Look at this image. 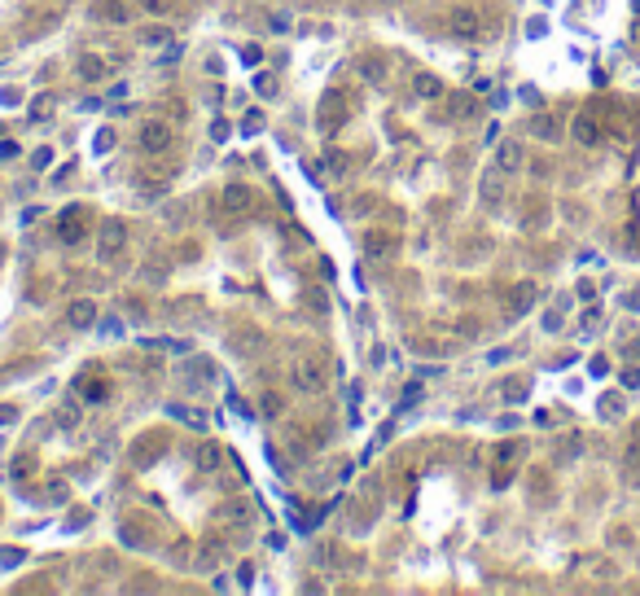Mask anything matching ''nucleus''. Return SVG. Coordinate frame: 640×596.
I'll use <instances>...</instances> for the list:
<instances>
[{
	"label": "nucleus",
	"mask_w": 640,
	"mask_h": 596,
	"mask_svg": "<svg viewBox=\"0 0 640 596\" xmlns=\"http://www.w3.org/2000/svg\"><path fill=\"white\" fill-rule=\"evenodd\" d=\"M518 451H522V447H518V443H504L500 451H495V456H500V460H513V456H518Z\"/></svg>",
	"instance_id": "obj_31"
},
{
	"label": "nucleus",
	"mask_w": 640,
	"mask_h": 596,
	"mask_svg": "<svg viewBox=\"0 0 640 596\" xmlns=\"http://www.w3.org/2000/svg\"><path fill=\"white\" fill-rule=\"evenodd\" d=\"M57 421H62V425H75V421H79V403H75V399H66L62 408H57Z\"/></svg>",
	"instance_id": "obj_18"
},
{
	"label": "nucleus",
	"mask_w": 640,
	"mask_h": 596,
	"mask_svg": "<svg viewBox=\"0 0 640 596\" xmlns=\"http://www.w3.org/2000/svg\"><path fill=\"white\" fill-rule=\"evenodd\" d=\"M259 127H264V114L250 110V114H246V123H242V132H259Z\"/></svg>",
	"instance_id": "obj_25"
},
{
	"label": "nucleus",
	"mask_w": 640,
	"mask_h": 596,
	"mask_svg": "<svg viewBox=\"0 0 640 596\" xmlns=\"http://www.w3.org/2000/svg\"><path fill=\"white\" fill-rule=\"evenodd\" d=\"M49 114H53V97L44 92V97H35V101H31V118H49Z\"/></svg>",
	"instance_id": "obj_20"
},
{
	"label": "nucleus",
	"mask_w": 640,
	"mask_h": 596,
	"mask_svg": "<svg viewBox=\"0 0 640 596\" xmlns=\"http://www.w3.org/2000/svg\"><path fill=\"white\" fill-rule=\"evenodd\" d=\"M57 237H62L66 246H75L79 237H84V211H70V215H62V224H57Z\"/></svg>",
	"instance_id": "obj_9"
},
{
	"label": "nucleus",
	"mask_w": 640,
	"mask_h": 596,
	"mask_svg": "<svg viewBox=\"0 0 640 596\" xmlns=\"http://www.w3.org/2000/svg\"><path fill=\"white\" fill-rule=\"evenodd\" d=\"M167 412L175 416V421H189V425H202V416H198V412H189V408H167Z\"/></svg>",
	"instance_id": "obj_24"
},
{
	"label": "nucleus",
	"mask_w": 640,
	"mask_h": 596,
	"mask_svg": "<svg viewBox=\"0 0 640 596\" xmlns=\"http://www.w3.org/2000/svg\"><path fill=\"white\" fill-rule=\"evenodd\" d=\"M198 460H202V465H206V469H211V465H215V460H220V451H215V447H202V451H198Z\"/></svg>",
	"instance_id": "obj_28"
},
{
	"label": "nucleus",
	"mask_w": 640,
	"mask_h": 596,
	"mask_svg": "<svg viewBox=\"0 0 640 596\" xmlns=\"http://www.w3.org/2000/svg\"><path fill=\"white\" fill-rule=\"evenodd\" d=\"M447 31H452L456 40H478V35H482V18L473 14V9H452V14H447Z\"/></svg>",
	"instance_id": "obj_2"
},
{
	"label": "nucleus",
	"mask_w": 640,
	"mask_h": 596,
	"mask_svg": "<svg viewBox=\"0 0 640 596\" xmlns=\"http://www.w3.org/2000/svg\"><path fill=\"white\" fill-rule=\"evenodd\" d=\"M255 88H259V92H264V97H268V92L277 88V83H272V75H259V79H255Z\"/></svg>",
	"instance_id": "obj_30"
},
{
	"label": "nucleus",
	"mask_w": 640,
	"mask_h": 596,
	"mask_svg": "<svg viewBox=\"0 0 640 596\" xmlns=\"http://www.w3.org/2000/svg\"><path fill=\"white\" fill-rule=\"evenodd\" d=\"M140 149H145V153H162V149H171V127H167V123H158V118H153V123H145V127H140Z\"/></svg>",
	"instance_id": "obj_3"
},
{
	"label": "nucleus",
	"mask_w": 640,
	"mask_h": 596,
	"mask_svg": "<svg viewBox=\"0 0 640 596\" xmlns=\"http://www.w3.org/2000/svg\"><path fill=\"white\" fill-rule=\"evenodd\" d=\"M123 246H127V224H123V220H105V224H101V237H97L101 259H114Z\"/></svg>",
	"instance_id": "obj_1"
},
{
	"label": "nucleus",
	"mask_w": 640,
	"mask_h": 596,
	"mask_svg": "<svg viewBox=\"0 0 640 596\" xmlns=\"http://www.w3.org/2000/svg\"><path fill=\"white\" fill-rule=\"evenodd\" d=\"M570 132H575L579 145H597V140H601V127H597V118H592V114H575Z\"/></svg>",
	"instance_id": "obj_8"
},
{
	"label": "nucleus",
	"mask_w": 640,
	"mask_h": 596,
	"mask_svg": "<svg viewBox=\"0 0 640 596\" xmlns=\"http://www.w3.org/2000/svg\"><path fill=\"white\" fill-rule=\"evenodd\" d=\"M360 75L369 79V83H382V79H386V62H382L377 53H364V57H360Z\"/></svg>",
	"instance_id": "obj_11"
},
{
	"label": "nucleus",
	"mask_w": 640,
	"mask_h": 596,
	"mask_svg": "<svg viewBox=\"0 0 640 596\" xmlns=\"http://www.w3.org/2000/svg\"><path fill=\"white\" fill-rule=\"evenodd\" d=\"M79 390H84L88 403H105V399H110V386H105V381H84Z\"/></svg>",
	"instance_id": "obj_14"
},
{
	"label": "nucleus",
	"mask_w": 640,
	"mask_h": 596,
	"mask_svg": "<svg viewBox=\"0 0 640 596\" xmlns=\"http://www.w3.org/2000/svg\"><path fill=\"white\" fill-rule=\"evenodd\" d=\"M79 75H84V79H101V75H105L101 57H92V53H88V57H79Z\"/></svg>",
	"instance_id": "obj_15"
},
{
	"label": "nucleus",
	"mask_w": 640,
	"mask_h": 596,
	"mask_svg": "<svg viewBox=\"0 0 640 596\" xmlns=\"http://www.w3.org/2000/svg\"><path fill=\"white\" fill-rule=\"evenodd\" d=\"M140 40H145V44H167L171 31L167 27H145V31H140Z\"/></svg>",
	"instance_id": "obj_19"
},
{
	"label": "nucleus",
	"mask_w": 640,
	"mask_h": 596,
	"mask_svg": "<svg viewBox=\"0 0 640 596\" xmlns=\"http://www.w3.org/2000/svg\"><path fill=\"white\" fill-rule=\"evenodd\" d=\"M531 127H535V136H544V140H557V132H562V127H557V123H553L548 114H540V118H535V123H531Z\"/></svg>",
	"instance_id": "obj_16"
},
{
	"label": "nucleus",
	"mask_w": 640,
	"mask_h": 596,
	"mask_svg": "<svg viewBox=\"0 0 640 596\" xmlns=\"http://www.w3.org/2000/svg\"><path fill=\"white\" fill-rule=\"evenodd\" d=\"M364 246H369V255H390V250H395V237H382V233H369L364 237Z\"/></svg>",
	"instance_id": "obj_13"
},
{
	"label": "nucleus",
	"mask_w": 640,
	"mask_h": 596,
	"mask_svg": "<svg viewBox=\"0 0 640 596\" xmlns=\"http://www.w3.org/2000/svg\"><path fill=\"white\" fill-rule=\"evenodd\" d=\"M277 412H286V399H281V395H264V416H277Z\"/></svg>",
	"instance_id": "obj_22"
},
{
	"label": "nucleus",
	"mask_w": 640,
	"mask_h": 596,
	"mask_svg": "<svg viewBox=\"0 0 640 596\" xmlns=\"http://www.w3.org/2000/svg\"><path fill=\"white\" fill-rule=\"evenodd\" d=\"M0 158H5V162L18 158V145H14V140H0Z\"/></svg>",
	"instance_id": "obj_29"
},
{
	"label": "nucleus",
	"mask_w": 640,
	"mask_h": 596,
	"mask_svg": "<svg viewBox=\"0 0 640 596\" xmlns=\"http://www.w3.org/2000/svg\"><path fill=\"white\" fill-rule=\"evenodd\" d=\"M495 162H500V171H518V167H522V145H518V140H504V145L495 149Z\"/></svg>",
	"instance_id": "obj_10"
},
{
	"label": "nucleus",
	"mask_w": 640,
	"mask_h": 596,
	"mask_svg": "<svg viewBox=\"0 0 640 596\" xmlns=\"http://www.w3.org/2000/svg\"><path fill=\"white\" fill-rule=\"evenodd\" d=\"M66 325L70 329H92L97 325V307H92L88 298H75V303L66 307Z\"/></svg>",
	"instance_id": "obj_6"
},
{
	"label": "nucleus",
	"mask_w": 640,
	"mask_h": 596,
	"mask_svg": "<svg viewBox=\"0 0 640 596\" xmlns=\"http://www.w3.org/2000/svg\"><path fill=\"white\" fill-rule=\"evenodd\" d=\"M242 62H250V66L259 62V49H255V44H246V49H242Z\"/></svg>",
	"instance_id": "obj_33"
},
{
	"label": "nucleus",
	"mask_w": 640,
	"mask_h": 596,
	"mask_svg": "<svg viewBox=\"0 0 640 596\" xmlns=\"http://www.w3.org/2000/svg\"><path fill=\"white\" fill-rule=\"evenodd\" d=\"M250 202H255V193L246 184H224V211L228 215H237V211H250Z\"/></svg>",
	"instance_id": "obj_7"
},
{
	"label": "nucleus",
	"mask_w": 640,
	"mask_h": 596,
	"mask_svg": "<svg viewBox=\"0 0 640 596\" xmlns=\"http://www.w3.org/2000/svg\"><path fill=\"white\" fill-rule=\"evenodd\" d=\"M136 9H145V14H167V0H136Z\"/></svg>",
	"instance_id": "obj_23"
},
{
	"label": "nucleus",
	"mask_w": 640,
	"mask_h": 596,
	"mask_svg": "<svg viewBox=\"0 0 640 596\" xmlns=\"http://www.w3.org/2000/svg\"><path fill=\"white\" fill-rule=\"evenodd\" d=\"M110 145H114V132H97V153L110 149Z\"/></svg>",
	"instance_id": "obj_32"
},
{
	"label": "nucleus",
	"mask_w": 640,
	"mask_h": 596,
	"mask_svg": "<svg viewBox=\"0 0 640 596\" xmlns=\"http://www.w3.org/2000/svg\"><path fill=\"white\" fill-rule=\"evenodd\" d=\"M0 562H5V566H22V553H18V548H5V553H0Z\"/></svg>",
	"instance_id": "obj_27"
},
{
	"label": "nucleus",
	"mask_w": 640,
	"mask_h": 596,
	"mask_svg": "<svg viewBox=\"0 0 640 596\" xmlns=\"http://www.w3.org/2000/svg\"><path fill=\"white\" fill-rule=\"evenodd\" d=\"M531 303H535V285H518L513 298H509V316H522Z\"/></svg>",
	"instance_id": "obj_12"
},
{
	"label": "nucleus",
	"mask_w": 640,
	"mask_h": 596,
	"mask_svg": "<svg viewBox=\"0 0 640 596\" xmlns=\"http://www.w3.org/2000/svg\"><path fill=\"white\" fill-rule=\"evenodd\" d=\"M417 92H421L425 101H430V97H438L443 88H438V79H434V75H421V79H417Z\"/></svg>",
	"instance_id": "obj_21"
},
{
	"label": "nucleus",
	"mask_w": 640,
	"mask_h": 596,
	"mask_svg": "<svg viewBox=\"0 0 640 596\" xmlns=\"http://www.w3.org/2000/svg\"><path fill=\"white\" fill-rule=\"evenodd\" d=\"M447 105H452V114H460V118H469V114H473V97H469V92H456V97L447 101Z\"/></svg>",
	"instance_id": "obj_17"
},
{
	"label": "nucleus",
	"mask_w": 640,
	"mask_h": 596,
	"mask_svg": "<svg viewBox=\"0 0 640 596\" xmlns=\"http://www.w3.org/2000/svg\"><path fill=\"white\" fill-rule=\"evenodd\" d=\"M627 465H640V434H632V443H627Z\"/></svg>",
	"instance_id": "obj_26"
},
{
	"label": "nucleus",
	"mask_w": 640,
	"mask_h": 596,
	"mask_svg": "<svg viewBox=\"0 0 640 596\" xmlns=\"http://www.w3.org/2000/svg\"><path fill=\"white\" fill-rule=\"evenodd\" d=\"M325 381H329V373H325V364H316V360H303L294 368V386L299 390H325Z\"/></svg>",
	"instance_id": "obj_5"
},
{
	"label": "nucleus",
	"mask_w": 640,
	"mask_h": 596,
	"mask_svg": "<svg viewBox=\"0 0 640 596\" xmlns=\"http://www.w3.org/2000/svg\"><path fill=\"white\" fill-rule=\"evenodd\" d=\"M132 9H136V0H97V5H92V14L105 18L110 27H123V22L132 18Z\"/></svg>",
	"instance_id": "obj_4"
}]
</instances>
